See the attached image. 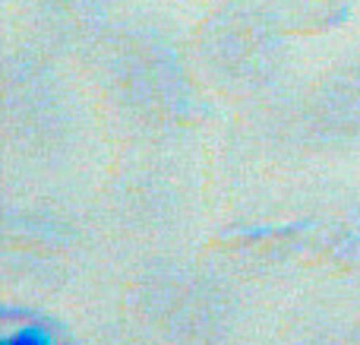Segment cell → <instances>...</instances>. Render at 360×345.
Here are the masks:
<instances>
[{
	"label": "cell",
	"instance_id": "1",
	"mask_svg": "<svg viewBox=\"0 0 360 345\" xmlns=\"http://www.w3.org/2000/svg\"><path fill=\"white\" fill-rule=\"evenodd\" d=\"M82 67L111 124L146 149L186 139L212 111L186 42L152 13L120 10Z\"/></svg>",
	"mask_w": 360,
	"mask_h": 345
},
{
	"label": "cell",
	"instance_id": "2",
	"mask_svg": "<svg viewBox=\"0 0 360 345\" xmlns=\"http://www.w3.org/2000/svg\"><path fill=\"white\" fill-rule=\"evenodd\" d=\"M89 114L70 63L13 35L4 51V143L25 171H51L79 156Z\"/></svg>",
	"mask_w": 360,
	"mask_h": 345
},
{
	"label": "cell",
	"instance_id": "3",
	"mask_svg": "<svg viewBox=\"0 0 360 345\" xmlns=\"http://www.w3.org/2000/svg\"><path fill=\"white\" fill-rule=\"evenodd\" d=\"M196 76L209 92L256 101L288 82L291 35L278 10L259 0H224L186 38Z\"/></svg>",
	"mask_w": 360,
	"mask_h": 345
},
{
	"label": "cell",
	"instance_id": "4",
	"mask_svg": "<svg viewBox=\"0 0 360 345\" xmlns=\"http://www.w3.org/2000/svg\"><path fill=\"white\" fill-rule=\"evenodd\" d=\"M133 308L146 330L171 342L212 345L237 320V291L228 276L199 260H149L133 285Z\"/></svg>",
	"mask_w": 360,
	"mask_h": 345
},
{
	"label": "cell",
	"instance_id": "5",
	"mask_svg": "<svg viewBox=\"0 0 360 345\" xmlns=\"http://www.w3.org/2000/svg\"><path fill=\"white\" fill-rule=\"evenodd\" d=\"M89 247L86 215L54 194L25 190L4 203V260L6 272L22 282L57 285L76 272Z\"/></svg>",
	"mask_w": 360,
	"mask_h": 345
},
{
	"label": "cell",
	"instance_id": "6",
	"mask_svg": "<svg viewBox=\"0 0 360 345\" xmlns=\"http://www.w3.org/2000/svg\"><path fill=\"white\" fill-rule=\"evenodd\" d=\"M285 120L294 152L360 146V51L332 61L307 82H285Z\"/></svg>",
	"mask_w": 360,
	"mask_h": 345
},
{
	"label": "cell",
	"instance_id": "7",
	"mask_svg": "<svg viewBox=\"0 0 360 345\" xmlns=\"http://www.w3.org/2000/svg\"><path fill=\"white\" fill-rule=\"evenodd\" d=\"M165 162L168 158L162 149H149L139 165L124 168V175L114 181L111 215L136 238H162L190 215V184Z\"/></svg>",
	"mask_w": 360,
	"mask_h": 345
},
{
	"label": "cell",
	"instance_id": "8",
	"mask_svg": "<svg viewBox=\"0 0 360 345\" xmlns=\"http://www.w3.org/2000/svg\"><path fill=\"white\" fill-rule=\"evenodd\" d=\"M117 16L114 0H16V35L67 63H86Z\"/></svg>",
	"mask_w": 360,
	"mask_h": 345
},
{
	"label": "cell",
	"instance_id": "9",
	"mask_svg": "<svg viewBox=\"0 0 360 345\" xmlns=\"http://www.w3.org/2000/svg\"><path fill=\"white\" fill-rule=\"evenodd\" d=\"M0 345H79L57 317L35 308H6Z\"/></svg>",
	"mask_w": 360,
	"mask_h": 345
}]
</instances>
